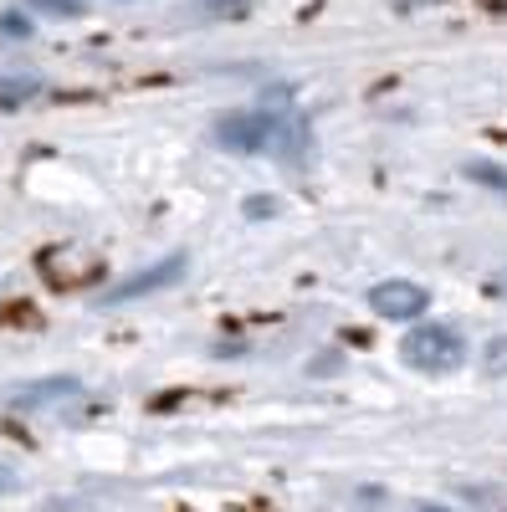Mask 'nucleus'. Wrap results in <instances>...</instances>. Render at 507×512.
<instances>
[{"mask_svg":"<svg viewBox=\"0 0 507 512\" xmlns=\"http://www.w3.org/2000/svg\"><path fill=\"white\" fill-rule=\"evenodd\" d=\"M400 359L420 374H451V369H461V359H467V344H461V333L451 323H420V328L405 333Z\"/></svg>","mask_w":507,"mask_h":512,"instance_id":"obj_1","label":"nucleus"},{"mask_svg":"<svg viewBox=\"0 0 507 512\" xmlns=\"http://www.w3.org/2000/svg\"><path fill=\"white\" fill-rule=\"evenodd\" d=\"M369 308L390 323H415L420 313L431 308V292L420 282H405V277H390V282H374L369 287Z\"/></svg>","mask_w":507,"mask_h":512,"instance_id":"obj_2","label":"nucleus"},{"mask_svg":"<svg viewBox=\"0 0 507 512\" xmlns=\"http://www.w3.org/2000/svg\"><path fill=\"white\" fill-rule=\"evenodd\" d=\"M180 277H185V256H164L159 267H144V272H134V277H123L118 287H108L103 303H134V297H144V292L175 287Z\"/></svg>","mask_w":507,"mask_h":512,"instance_id":"obj_3","label":"nucleus"},{"mask_svg":"<svg viewBox=\"0 0 507 512\" xmlns=\"http://www.w3.org/2000/svg\"><path fill=\"white\" fill-rule=\"evenodd\" d=\"M272 134H277V123L267 113H231V118H221V134L216 139L226 149H236V154H251V149H267Z\"/></svg>","mask_w":507,"mask_h":512,"instance_id":"obj_4","label":"nucleus"},{"mask_svg":"<svg viewBox=\"0 0 507 512\" xmlns=\"http://www.w3.org/2000/svg\"><path fill=\"white\" fill-rule=\"evenodd\" d=\"M77 390H82L77 379L57 374V379H41V384H26V390H16L11 405H16V410H36V405H52V400H72Z\"/></svg>","mask_w":507,"mask_h":512,"instance_id":"obj_5","label":"nucleus"},{"mask_svg":"<svg viewBox=\"0 0 507 512\" xmlns=\"http://www.w3.org/2000/svg\"><path fill=\"white\" fill-rule=\"evenodd\" d=\"M467 175H472L477 185H487V190L507 195V169H502V164H487V159H477V164H467Z\"/></svg>","mask_w":507,"mask_h":512,"instance_id":"obj_6","label":"nucleus"},{"mask_svg":"<svg viewBox=\"0 0 507 512\" xmlns=\"http://www.w3.org/2000/svg\"><path fill=\"white\" fill-rule=\"evenodd\" d=\"M507 369V338H492V349H487V374H502Z\"/></svg>","mask_w":507,"mask_h":512,"instance_id":"obj_7","label":"nucleus"},{"mask_svg":"<svg viewBox=\"0 0 507 512\" xmlns=\"http://www.w3.org/2000/svg\"><path fill=\"white\" fill-rule=\"evenodd\" d=\"M31 6L47 16H77V0H31Z\"/></svg>","mask_w":507,"mask_h":512,"instance_id":"obj_8","label":"nucleus"},{"mask_svg":"<svg viewBox=\"0 0 507 512\" xmlns=\"http://www.w3.org/2000/svg\"><path fill=\"white\" fill-rule=\"evenodd\" d=\"M31 88H36V82H0V98H31Z\"/></svg>","mask_w":507,"mask_h":512,"instance_id":"obj_9","label":"nucleus"},{"mask_svg":"<svg viewBox=\"0 0 507 512\" xmlns=\"http://www.w3.org/2000/svg\"><path fill=\"white\" fill-rule=\"evenodd\" d=\"M246 210H251V216H257V221H262L267 210H277V200H267V195H251V200H246Z\"/></svg>","mask_w":507,"mask_h":512,"instance_id":"obj_10","label":"nucleus"},{"mask_svg":"<svg viewBox=\"0 0 507 512\" xmlns=\"http://www.w3.org/2000/svg\"><path fill=\"white\" fill-rule=\"evenodd\" d=\"M21 482H16V472H11V466H0V497H6V492H16Z\"/></svg>","mask_w":507,"mask_h":512,"instance_id":"obj_11","label":"nucleus"},{"mask_svg":"<svg viewBox=\"0 0 507 512\" xmlns=\"http://www.w3.org/2000/svg\"><path fill=\"white\" fill-rule=\"evenodd\" d=\"M415 512H446V507H415Z\"/></svg>","mask_w":507,"mask_h":512,"instance_id":"obj_12","label":"nucleus"}]
</instances>
